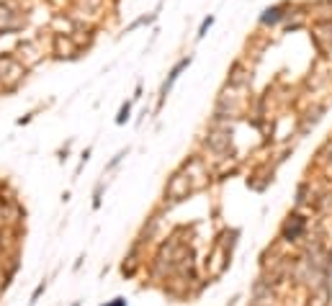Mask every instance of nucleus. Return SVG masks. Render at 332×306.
Segmentation results:
<instances>
[{"instance_id":"1","label":"nucleus","mask_w":332,"mask_h":306,"mask_svg":"<svg viewBox=\"0 0 332 306\" xmlns=\"http://www.w3.org/2000/svg\"><path fill=\"white\" fill-rule=\"evenodd\" d=\"M291 8H294V3H289V0H283V3H276V5H268V8L260 13L258 23L265 26V28H273V26H278V23H283L286 18H289Z\"/></svg>"},{"instance_id":"2","label":"nucleus","mask_w":332,"mask_h":306,"mask_svg":"<svg viewBox=\"0 0 332 306\" xmlns=\"http://www.w3.org/2000/svg\"><path fill=\"white\" fill-rule=\"evenodd\" d=\"M191 59H193L191 54H188V57H183V59H180V62H178V65H175V67L170 70V75H168V80H165V85H162V96H168V93H170V88H173V83H175V80L180 78V72H183V70H186V67L191 65Z\"/></svg>"},{"instance_id":"3","label":"nucleus","mask_w":332,"mask_h":306,"mask_svg":"<svg viewBox=\"0 0 332 306\" xmlns=\"http://www.w3.org/2000/svg\"><path fill=\"white\" fill-rule=\"evenodd\" d=\"M211 26H214V16H206V18L201 21V28H199V34H196V39H204Z\"/></svg>"},{"instance_id":"4","label":"nucleus","mask_w":332,"mask_h":306,"mask_svg":"<svg viewBox=\"0 0 332 306\" xmlns=\"http://www.w3.org/2000/svg\"><path fill=\"white\" fill-rule=\"evenodd\" d=\"M126 118H129V105H124V108H121V113H118V118H116V121H118V124H124Z\"/></svg>"}]
</instances>
